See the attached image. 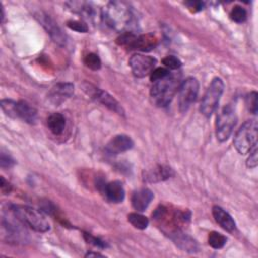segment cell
Listing matches in <instances>:
<instances>
[{
	"label": "cell",
	"instance_id": "cell-1",
	"mask_svg": "<svg viewBox=\"0 0 258 258\" xmlns=\"http://www.w3.org/2000/svg\"><path fill=\"white\" fill-rule=\"evenodd\" d=\"M102 19L110 28L123 33L129 31L133 22V12L123 1H111L102 9Z\"/></svg>",
	"mask_w": 258,
	"mask_h": 258
},
{
	"label": "cell",
	"instance_id": "cell-2",
	"mask_svg": "<svg viewBox=\"0 0 258 258\" xmlns=\"http://www.w3.org/2000/svg\"><path fill=\"white\" fill-rule=\"evenodd\" d=\"M179 78L175 75H168L167 77L153 82L150 89V96L156 106H167L179 88Z\"/></svg>",
	"mask_w": 258,
	"mask_h": 258
},
{
	"label": "cell",
	"instance_id": "cell-3",
	"mask_svg": "<svg viewBox=\"0 0 258 258\" xmlns=\"http://www.w3.org/2000/svg\"><path fill=\"white\" fill-rule=\"evenodd\" d=\"M11 212L14 217L23 225L28 226L36 232H47L50 229L49 222L41 211H38L29 206L13 205Z\"/></svg>",
	"mask_w": 258,
	"mask_h": 258
},
{
	"label": "cell",
	"instance_id": "cell-4",
	"mask_svg": "<svg viewBox=\"0 0 258 258\" xmlns=\"http://www.w3.org/2000/svg\"><path fill=\"white\" fill-rule=\"evenodd\" d=\"M117 43L127 49L145 52L152 50L157 45L158 39L152 33L137 35L133 31H126L117 38Z\"/></svg>",
	"mask_w": 258,
	"mask_h": 258
},
{
	"label": "cell",
	"instance_id": "cell-5",
	"mask_svg": "<svg viewBox=\"0 0 258 258\" xmlns=\"http://www.w3.org/2000/svg\"><path fill=\"white\" fill-rule=\"evenodd\" d=\"M257 122L255 120L246 121L234 136V146L240 154L250 152L257 145Z\"/></svg>",
	"mask_w": 258,
	"mask_h": 258
},
{
	"label": "cell",
	"instance_id": "cell-6",
	"mask_svg": "<svg viewBox=\"0 0 258 258\" xmlns=\"http://www.w3.org/2000/svg\"><path fill=\"white\" fill-rule=\"evenodd\" d=\"M224 82L221 78H215L212 80L201 102L200 110L203 115L210 117L215 112L224 92Z\"/></svg>",
	"mask_w": 258,
	"mask_h": 258
},
{
	"label": "cell",
	"instance_id": "cell-7",
	"mask_svg": "<svg viewBox=\"0 0 258 258\" xmlns=\"http://www.w3.org/2000/svg\"><path fill=\"white\" fill-rule=\"evenodd\" d=\"M237 122V116L234 108L231 105L224 107L217 117L216 122V135L217 139L221 142L226 141L233 132Z\"/></svg>",
	"mask_w": 258,
	"mask_h": 258
},
{
	"label": "cell",
	"instance_id": "cell-8",
	"mask_svg": "<svg viewBox=\"0 0 258 258\" xmlns=\"http://www.w3.org/2000/svg\"><path fill=\"white\" fill-rule=\"evenodd\" d=\"M199 82L189 77L180 83L178 88V107L180 112H185L196 101L199 93Z\"/></svg>",
	"mask_w": 258,
	"mask_h": 258
},
{
	"label": "cell",
	"instance_id": "cell-9",
	"mask_svg": "<svg viewBox=\"0 0 258 258\" xmlns=\"http://www.w3.org/2000/svg\"><path fill=\"white\" fill-rule=\"evenodd\" d=\"M156 59L149 55L144 54H134L129 59V66L133 75L137 78H143L150 75L155 69Z\"/></svg>",
	"mask_w": 258,
	"mask_h": 258
},
{
	"label": "cell",
	"instance_id": "cell-10",
	"mask_svg": "<svg viewBox=\"0 0 258 258\" xmlns=\"http://www.w3.org/2000/svg\"><path fill=\"white\" fill-rule=\"evenodd\" d=\"M88 89H89L88 94L93 99H95L96 101H98L102 105L106 106L110 110L114 111L115 113H118L120 115H124V110H123L121 104L113 96H111L109 93H107L106 91H103L99 88H96V87L92 88L91 86H88Z\"/></svg>",
	"mask_w": 258,
	"mask_h": 258
},
{
	"label": "cell",
	"instance_id": "cell-11",
	"mask_svg": "<svg viewBox=\"0 0 258 258\" xmlns=\"http://www.w3.org/2000/svg\"><path fill=\"white\" fill-rule=\"evenodd\" d=\"M39 22L41 23V25L44 27V29L47 31V33L50 35V37L53 39L54 42L60 44V45H64L67 42L66 39V35L62 33L61 29L59 28V26L57 25V23L46 13L43 12H39L36 14L35 16Z\"/></svg>",
	"mask_w": 258,
	"mask_h": 258
},
{
	"label": "cell",
	"instance_id": "cell-12",
	"mask_svg": "<svg viewBox=\"0 0 258 258\" xmlns=\"http://www.w3.org/2000/svg\"><path fill=\"white\" fill-rule=\"evenodd\" d=\"M133 147L132 139L125 134H118L114 136L106 145L105 150L110 155L123 153Z\"/></svg>",
	"mask_w": 258,
	"mask_h": 258
},
{
	"label": "cell",
	"instance_id": "cell-13",
	"mask_svg": "<svg viewBox=\"0 0 258 258\" xmlns=\"http://www.w3.org/2000/svg\"><path fill=\"white\" fill-rule=\"evenodd\" d=\"M13 118H20L26 123L34 124L37 118V111L25 101H18L14 104Z\"/></svg>",
	"mask_w": 258,
	"mask_h": 258
},
{
	"label": "cell",
	"instance_id": "cell-14",
	"mask_svg": "<svg viewBox=\"0 0 258 258\" xmlns=\"http://www.w3.org/2000/svg\"><path fill=\"white\" fill-rule=\"evenodd\" d=\"M74 93V85L71 83H58L53 86L48 94L49 100L53 104H60L66 99L70 98Z\"/></svg>",
	"mask_w": 258,
	"mask_h": 258
},
{
	"label": "cell",
	"instance_id": "cell-15",
	"mask_svg": "<svg viewBox=\"0 0 258 258\" xmlns=\"http://www.w3.org/2000/svg\"><path fill=\"white\" fill-rule=\"evenodd\" d=\"M168 236L183 251L197 252L199 250V246L197 242L186 234L182 233L180 230H175L169 233Z\"/></svg>",
	"mask_w": 258,
	"mask_h": 258
},
{
	"label": "cell",
	"instance_id": "cell-16",
	"mask_svg": "<svg viewBox=\"0 0 258 258\" xmlns=\"http://www.w3.org/2000/svg\"><path fill=\"white\" fill-rule=\"evenodd\" d=\"M153 199V192L149 188H140L133 192L131 198L132 207L137 212H143L147 209Z\"/></svg>",
	"mask_w": 258,
	"mask_h": 258
},
{
	"label": "cell",
	"instance_id": "cell-17",
	"mask_svg": "<svg viewBox=\"0 0 258 258\" xmlns=\"http://www.w3.org/2000/svg\"><path fill=\"white\" fill-rule=\"evenodd\" d=\"M215 221L226 231L233 232L236 229V223L232 216L219 206H214L212 209Z\"/></svg>",
	"mask_w": 258,
	"mask_h": 258
},
{
	"label": "cell",
	"instance_id": "cell-18",
	"mask_svg": "<svg viewBox=\"0 0 258 258\" xmlns=\"http://www.w3.org/2000/svg\"><path fill=\"white\" fill-rule=\"evenodd\" d=\"M104 194L108 201L112 203H121L125 198L123 184L119 180H114L104 185Z\"/></svg>",
	"mask_w": 258,
	"mask_h": 258
},
{
	"label": "cell",
	"instance_id": "cell-19",
	"mask_svg": "<svg viewBox=\"0 0 258 258\" xmlns=\"http://www.w3.org/2000/svg\"><path fill=\"white\" fill-rule=\"evenodd\" d=\"M174 174L173 170L165 165H159L146 172L144 179L149 182H157L170 178Z\"/></svg>",
	"mask_w": 258,
	"mask_h": 258
},
{
	"label": "cell",
	"instance_id": "cell-20",
	"mask_svg": "<svg viewBox=\"0 0 258 258\" xmlns=\"http://www.w3.org/2000/svg\"><path fill=\"white\" fill-rule=\"evenodd\" d=\"M47 127L54 135H60L66 128V118L60 113H53L47 118Z\"/></svg>",
	"mask_w": 258,
	"mask_h": 258
},
{
	"label": "cell",
	"instance_id": "cell-21",
	"mask_svg": "<svg viewBox=\"0 0 258 258\" xmlns=\"http://www.w3.org/2000/svg\"><path fill=\"white\" fill-rule=\"evenodd\" d=\"M128 222L136 229L139 230H144L147 228L149 221L147 219V217L138 214V213H130L128 215Z\"/></svg>",
	"mask_w": 258,
	"mask_h": 258
},
{
	"label": "cell",
	"instance_id": "cell-22",
	"mask_svg": "<svg viewBox=\"0 0 258 258\" xmlns=\"http://www.w3.org/2000/svg\"><path fill=\"white\" fill-rule=\"evenodd\" d=\"M227 242V238L226 236H224L223 234L219 233V232H211L209 234V237H208V243L209 245L214 248V249H221L225 246Z\"/></svg>",
	"mask_w": 258,
	"mask_h": 258
},
{
	"label": "cell",
	"instance_id": "cell-23",
	"mask_svg": "<svg viewBox=\"0 0 258 258\" xmlns=\"http://www.w3.org/2000/svg\"><path fill=\"white\" fill-rule=\"evenodd\" d=\"M231 19L237 23H242L247 18V11L244 7L240 5H236L233 7V9L230 12Z\"/></svg>",
	"mask_w": 258,
	"mask_h": 258
},
{
	"label": "cell",
	"instance_id": "cell-24",
	"mask_svg": "<svg viewBox=\"0 0 258 258\" xmlns=\"http://www.w3.org/2000/svg\"><path fill=\"white\" fill-rule=\"evenodd\" d=\"M84 63L86 64V67H88L89 69H91L93 71L100 70L101 64H102L100 57L95 53L87 54L84 58Z\"/></svg>",
	"mask_w": 258,
	"mask_h": 258
},
{
	"label": "cell",
	"instance_id": "cell-25",
	"mask_svg": "<svg viewBox=\"0 0 258 258\" xmlns=\"http://www.w3.org/2000/svg\"><path fill=\"white\" fill-rule=\"evenodd\" d=\"M257 97L258 94L257 92L253 91L250 94H248V96L246 97V105L248 110L252 113V114H256L257 113V108H258V103H257Z\"/></svg>",
	"mask_w": 258,
	"mask_h": 258
},
{
	"label": "cell",
	"instance_id": "cell-26",
	"mask_svg": "<svg viewBox=\"0 0 258 258\" xmlns=\"http://www.w3.org/2000/svg\"><path fill=\"white\" fill-rule=\"evenodd\" d=\"M162 63L166 67L168 70H177L181 67V61L173 55H167L162 59Z\"/></svg>",
	"mask_w": 258,
	"mask_h": 258
},
{
	"label": "cell",
	"instance_id": "cell-27",
	"mask_svg": "<svg viewBox=\"0 0 258 258\" xmlns=\"http://www.w3.org/2000/svg\"><path fill=\"white\" fill-rule=\"evenodd\" d=\"M168 75H170V72H169L168 69H166V68H155L150 74V81L153 83V82H156L158 80H161V79L167 77Z\"/></svg>",
	"mask_w": 258,
	"mask_h": 258
},
{
	"label": "cell",
	"instance_id": "cell-28",
	"mask_svg": "<svg viewBox=\"0 0 258 258\" xmlns=\"http://www.w3.org/2000/svg\"><path fill=\"white\" fill-rule=\"evenodd\" d=\"M68 27H70L73 30H76L78 32H87L88 31V26L86 23L80 20H69L67 22Z\"/></svg>",
	"mask_w": 258,
	"mask_h": 258
},
{
	"label": "cell",
	"instance_id": "cell-29",
	"mask_svg": "<svg viewBox=\"0 0 258 258\" xmlns=\"http://www.w3.org/2000/svg\"><path fill=\"white\" fill-rule=\"evenodd\" d=\"M15 163L14 159L9 155V154H6L5 152H1L0 154V166L2 168H9L11 166H13Z\"/></svg>",
	"mask_w": 258,
	"mask_h": 258
},
{
	"label": "cell",
	"instance_id": "cell-30",
	"mask_svg": "<svg viewBox=\"0 0 258 258\" xmlns=\"http://www.w3.org/2000/svg\"><path fill=\"white\" fill-rule=\"evenodd\" d=\"M84 238L86 239V241H87L88 243H90V244H92V245H94V246H96V247H99V248H105V247H106V244H105L102 240H100V239H98V238L92 236V235L89 234V233H84Z\"/></svg>",
	"mask_w": 258,
	"mask_h": 258
},
{
	"label": "cell",
	"instance_id": "cell-31",
	"mask_svg": "<svg viewBox=\"0 0 258 258\" xmlns=\"http://www.w3.org/2000/svg\"><path fill=\"white\" fill-rule=\"evenodd\" d=\"M258 163V158H257V146L254 147L250 151V156L247 159V166L249 168H255Z\"/></svg>",
	"mask_w": 258,
	"mask_h": 258
},
{
	"label": "cell",
	"instance_id": "cell-32",
	"mask_svg": "<svg viewBox=\"0 0 258 258\" xmlns=\"http://www.w3.org/2000/svg\"><path fill=\"white\" fill-rule=\"evenodd\" d=\"M184 4L188 7L189 10H191L192 12H198L204 9L205 7V2L202 1H186L184 2Z\"/></svg>",
	"mask_w": 258,
	"mask_h": 258
},
{
	"label": "cell",
	"instance_id": "cell-33",
	"mask_svg": "<svg viewBox=\"0 0 258 258\" xmlns=\"http://www.w3.org/2000/svg\"><path fill=\"white\" fill-rule=\"evenodd\" d=\"M0 187H1V191L4 195L9 194L11 191V189H12V185L8 181H6L3 176H1V185H0Z\"/></svg>",
	"mask_w": 258,
	"mask_h": 258
},
{
	"label": "cell",
	"instance_id": "cell-34",
	"mask_svg": "<svg viewBox=\"0 0 258 258\" xmlns=\"http://www.w3.org/2000/svg\"><path fill=\"white\" fill-rule=\"evenodd\" d=\"M91 256H101V257H103V255L100 254V253H93V252H90V253H87V254H86V257H91Z\"/></svg>",
	"mask_w": 258,
	"mask_h": 258
}]
</instances>
